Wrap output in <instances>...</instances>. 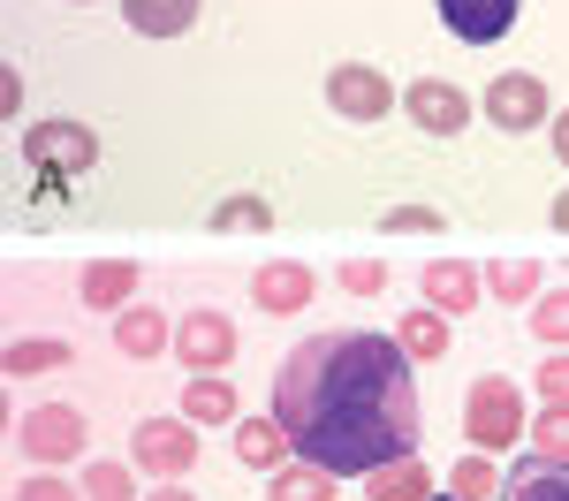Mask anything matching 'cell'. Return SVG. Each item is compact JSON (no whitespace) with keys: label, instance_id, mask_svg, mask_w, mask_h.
<instances>
[{"label":"cell","instance_id":"1","mask_svg":"<svg viewBox=\"0 0 569 501\" xmlns=\"http://www.w3.org/2000/svg\"><path fill=\"white\" fill-rule=\"evenodd\" d=\"M273 418L305 463L335 479H372L380 463L418 455L426 410L410 388V350L372 327L311 334L273 372Z\"/></svg>","mask_w":569,"mask_h":501},{"label":"cell","instance_id":"2","mask_svg":"<svg viewBox=\"0 0 569 501\" xmlns=\"http://www.w3.org/2000/svg\"><path fill=\"white\" fill-rule=\"evenodd\" d=\"M531 433V418H525V395H517V380H471V395H463V441L486 455H509L517 441Z\"/></svg>","mask_w":569,"mask_h":501},{"label":"cell","instance_id":"3","mask_svg":"<svg viewBox=\"0 0 569 501\" xmlns=\"http://www.w3.org/2000/svg\"><path fill=\"white\" fill-rule=\"evenodd\" d=\"M23 160H31L46 176V190H53V182L99 168V137H91L84 122H31V130H23Z\"/></svg>","mask_w":569,"mask_h":501},{"label":"cell","instance_id":"4","mask_svg":"<svg viewBox=\"0 0 569 501\" xmlns=\"http://www.w3.org/2000/svg\"><path fill=\"white\" fill-rule=\"evenodd\" d=\"M16 449L31 455L39 471H53V463H77V455L91 449V433H84V410H69V403L23 410V418H16Z\"/></svg>","mask_w":569,"mask_h":501},{"label":"cell","instance_id":"5","mask_svg":"<svg viewBox=\"0 0 569 501\" xmlns=\"http://www.w3.org/2000/svg\"><path fill=\"white\" fill-rule=\"evenodd\" d=\"M486 122L493 130H509V137H531V130H547L555 122V99H547V84L531 77V69H501L493 84H486Z\"/></svg>","mask_w":569,"mask_h":501},{"label":"cell","instance_id":"6","mask_svg":"<svg viewBox=\"0 0 569 501\" xmlns=\"http://www.w3.org/2000/svg\"><path fill=\"white\" fill-rule=\"evenodd\" d=\"M327 107L350 114V122H388L395 107H402V91H395L372 61H335V69H327Z\"/></svg>","mask_w":569,"mask_h":501},{"label":"cell","instance_id":"7","mask_svg":"<svg viewBox=\"0 0 569 501\" xmlns=\"http://www.w3.org/2000/svg\"><path fill=\"white\" fill-rule=\"evenodd\" d=\"M130 463L137 471H152L160 487L168 479H190V463H198V433H190V418H144L130 441Z\"/></svg>","mask_w":569,"mask_h":501},{"label":"cell","instance_id":"8","mask_svg":"<svg viewBox=\"0 0 569 501\" xmlns=\"http://www.w3.org/2000/svg\"><path fill=\"white\" fill-rule=\"evenodd\" d=\"M402 114H410V130H426V137H456V130H471V91H456L448 77H418L402 91Z\"/></svg>","mask_w":569,"mask_h":501},{"label":"cell","instance_id":"9","mask_svg":"<svg viewBox=\"0 0 569 501\" xmlns=\"http://www.w3.org/2000/svg\"><path fill=\"white\" fill-rule=\"evenodd\" d=\"M176 358H182V372H228L236 364V327H228V312H182L176 319Z\"/></svg>","mask_w":569,"mask_h":501},{"label":"cell","instance_id":"10","mask_svg":"<svg viewBox=\"0 0 569 501\" xmlns=\"http://www.w3.org/2000/svg\"><path fill=\"white\" fill-rule=\"evenodd\" d=\"M517 8L525 0H440V23H448V39H463V46H493L517 31Z\"/></svg>","mask_w":569,"mask_h":501},{"label":"cell","instance_id":"11","mask_svg":"<svg viewBox=\"0 0 569 501\" xmlns=\"http://www.w3.org/2000/svg\"><path fill=\"white\" fill-rule=\"evenodd\" d=\"M418 289H426V304L448 319H463L471 304L486 297V273L471 267V259H426V273H418Z\"/></svg>","mask_w":569,"mask_h":501},{"label":"cell","instance_id":"12","mask_svg":"<svg viewBox=\"0 0 569 501\" xmlns=\"http://www.w3.org/2000/svg\"><path fill=\"white\" fill-rule=\"evenodd\" d=\"M311 289H319V281H311V267H305V259H273V267H259V273H251V304H259L266 319L305 312V304H311Z\"/></svg>","mask_w":569,"mask_h":501},{"label":"cell","instance_id":"13","mask_svg":"<svg viewBox=\"0 0 569 501\" xmlns=\"http://www.w3.org/2000/svg\"><path fill=\"white\" fill-rule=\"evenodd\" d=\"M114 350H122V358H168V350H176V327H168V312H160V304H122V312H114Z\"/></svg>","mask_w":569,"mask_h":501},{"label":"cell","instance_id":"14","mask_svg":"<svg viewBox=\"0 0 569 501\" xmlns=\"http://www.w3.org/2000/svg\"><path fill=\"white\" fill-rule=\"evenodd\" d=\"M77 297H84L91 312H122V304H137V259H91V267L77 273Z\"/></svg>","mask_w":569,"mask_h":501},{"label":"cell","instance_id":"15","mask_svg":"<svg viewBox=\"0 0 569 501\" xmlns=\"http://www.w3.org/2000/svg\"><path fill=\"white\" fill-rule=\"evenodd\" d=\"M182 418H190V425H236V380H228V372H190Z\"/></svg>","mask_w":569,"mask_h":501},{"label":"cell","instance_id":"16","mask_svg":"<svg viewBox=\"0 0 569 501\" xmlns=\"http://www.w3.org/2000/svg\"><path fill=\"white\" fill-rule=\"evenodd\" d=\"M335 494H342V479L305 463V455H289L281 471H266V501H335Z\"/></svg>","mask_w":569,"mask_h":501},{"label":"cell","instance_id":"17","mask_svg":"<svg viewBox=\"0 0 569 501\" xmlns=\"http://www.w3.org/2000/svg\"><path fill=\"white\" fill-rule=\"evenodd\" d=\"M236 455H243V463H251V471H281V463H289V433H281V418H273V410H266V418H236Z\"/></svg>","mask_w":569,"mask_h":501},{"label":"cell","instance_id":"18","mask_svg":"<svg viewBox=\"0 0 569 501\" xmlns=\"http://www.w3.org/2000/svg\"><path fill=\"white\" fill-rule=\"evenodd\" d=\"M122 23L137 39H182L198 23V0H122Z\"/></svg>","mask_w":569,"mask_h":501},{"label":"cell","instance_id":"19","mask_svg":"<svg viewBox=\"0 0 569 501\" xmlns=\"http://www.w3.org/2000/svg\"><path fill=\"white\" fill-rule=\"evenodd\" d=\"M365 501H433V471H426V455L380 463V471L365 479Z\"/></svg>","mask_w":569,"mask_h":501},{"label":"cell","instance_id":"20","mask_svg":"<svg viewBox=\"0 0 569 501\" xmlns=\"http://www.w3.org/2000/svg\"><path fill=\"white\" fill-rule=\"evenodd\" d=\"M395 342L410 350V364H440L448 358V312H433V304L426 312H402L395 319Z\"/></svg>","mask_w":569,"mask_h":501},{"label":"cell","instance_id":"21","mask_svg":"<svg viewBox=\"0 0 569 501\" xmlns=\"http://www.w3.org/2000/svg\"><path fill=\"white\" fill-rule=\"evenodd\" d=\"M501 494L509 501H569V463H539V455H525V463L501 479Z\"/></svg>","mask_w":569,"mask_h":501},{"label":"cell","instance_id":"22","mask_svg":"<svg viewBox=\"0 0 569 501\" xmlns=\"http://www.w3.org/2000/svg\"><path fill=\"white\" fill-rule=\"evenodd\" d=\"M69 364H77V350H69V342H61V334H31V342H8V358H0V372H8V380H31V372H69Z\"/></svg>","mask_w":569,"mask_h":501},{"label":"cell","instance_id":"23","mask_svg":"<svg viewBox=\"0 0 569 501\" xmlns=\"http://www.w3.org/2000/svg\"><path fill=\"white\" fill-rule=\"evenodd\" d=\"M486 297L531 304V297H539V259H493V267H486Z\"/></svg>","mask_w":569,"mask_h":501},{"label":"cell","instance_id":"24","mask_svg":"<svg viewBox=\"0 0 569 501\" xmlns=\"http://www.w3.org/2000/svg\"><path fill=\"white\" fill-rule=\"evenodd\" d=\"M77 487H84V501H137V471H130V463H114V455H91Z\"/></svg>","mask_w":569,"mask_h":501},{"label":"cell","instance_id":"25","mask_svg":"<svg viewBox=\"0 0 569 501\" xmlns=\"http://www.w3.org/2000/svg\"><path fill=\"white\" fill-rule=\"evenodd\" d=\"M206 228H220V236H266L273 228V206L266 198H220L213 213H206Z\"/></svg>","mask_w":569,"mask_h":501},{"label":"cell","instance_id":"26","mask_svg":"<svg viewBox=\"0 0 569 501\" xmlns=\"http://www.w3.org/2000/svg\"><path fill=\"white\" fill-rule=\"evenodd\" d=\"M531 455L539 463H569V403H539V418H531Z\"/></svg>","mask_w":569,"mask_h":501},{"label":"cell","instance_id":"27","mask_svg":"<svg viewBox=\"0 0 569 501\" xmlns=\"http://www.w3.org/2000/svg\"><path fill=\"white\" fill-rule=\"evenodd\" d=\"M448 494H463V501L501 494V471H493V455H486V449H463V463L448 471Z\"/></svg>","mask_w":569,"mask_h":501},{"label":"cell","instance_id":"28","mask_svg":"<svg viewBox=\"0 0 569 501\" xmlns=\"http://www.w3.org/2000/svg\"><path fill=\"white\" fill-rule=\"evenodd\" d=\"M531 334H539L547 350H569V289H547V297H531Z\"/></svg>","mask_w":569,"mask_h":501},{"label":"cell","instance_id":"29","mask_svg":"<svg viewBox=\"0 0 569 501\" xmlns=\"http://www.w3.org/2000/svg\"><path fill=\"white\" fill-rule=\"evenodd\" d=\"M8 494H16V501H84V487H69L61 471H31V479L8 487Z\"/></svg>","mask_w":569,"mask_h":501},{"label":"cell","instance_id":"30","mask_svg":"<svg viewBox=\"0 0 569 501\" xmlns=\"http://www.w3.org/2000/svg\"><path fill=\"white\" fill-rule=\"evenodd\" d=\"M380 228H388V236H440V213L433 206H388Z\"/></svg>","mask_w":569,"mask_h":501},{"label":"cell","instance_id":"31","mask_svg":"<svg viewBox=\"0 0 569 501\" xmlns=\"http://www.w3.org/2000/svg\"><path fill=\"white\" fill-rule=\"evenodd\" d=\"M531 388H539V403H569V350H555V358L539 364Z\"/></svg>","mask_w":569,"mask_h":501},{"label":"cell","instance_id":"32","mask_svg":"<svg viewBox=\"0 0 569 501\" xmlns=\"http://www.w3.org/2000/svg\"><path fill=\"white\" fill-rule=\"evenodd\" d=\"M342 289H357V297H380V289H388V267H380V259H350V267H342Z\"/></svg>","mask_w":569,"mask_h":501},{"label":"cell","instance_id":"33","mask_svg":"<svg viewBox=\"0 0 569 501\" xmlns=\"http://www.w3.org/2000/svg\"><path fill=\"white\" fill-rule=\"evenodd\" d=\"M547 137H555V160H562V168H569V107H562V114H555V122H547Z\"/></svg>","mask_w":569,"mask_h":501},{"label":"cell","instance_id":"34","mask_svg":"<svg viewBox=\"0 0 569 501\" xmlns=\"http://www.w3.org/2000/svg\"><path fill=\"white\" fill-rule=\"evenodd\" d=\"M144 501H198V494H182L176 479H168V487H160V494H144Z\"/></svg>","mask_w":569,"mask_h":501},{"label":"cell","instance_id":"35","mask_svg":"<svg viewBox=\"0 0 569 501\" xmlns=\"http://www.w3.org/2000/svg\"><path fill=\"white\" fill-rule=\"evenodd\" d=\"M555 228H562V236H569V190H562V198H555Z\"/></svg>","mask_w":569,"mask_h":501},{"label":"cell","instance_id":"36","mask_svg":"<svg viewBox=\"0 0 569 501\" xmlns=\"http://www.w3.org/2000/svg\"><path fill=\"white\" fill-rule=\"evenodd\" d=\"M433 501H463V494H433Z\"/></svg>","mask_w":569,"mask_h":501},{"label":"cell","instance_id":"37","mask_svg":"<svg viewBox=\"0 0 569 501\" xmlns=\"http://www.w3.org/2000/svg\"><path fill=\"white\" fill-rule=\"evenodd\" d=\"M69 8H91V0H69Z\"/></svg>","mask_w":569,"mask_h":501}]
</instances>
